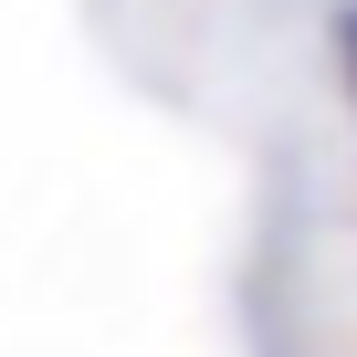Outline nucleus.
Masks as SVG:
<instances>
[{
    "mask_svg": "<svg viewBox=\"0 0 357 357\" xmlns=\"http://www.w3.org/2000/svg\"><path fill=\"white\" fill-rule=\"evenodd\" d=\"M336 63H347V95H357V11H336Z\"/></svg>",
    "mask_w": 357,
    "mask_h": 357,
    "instance_id": "f257e3e1",
    "label": "nucleus"
}]
</instances>
